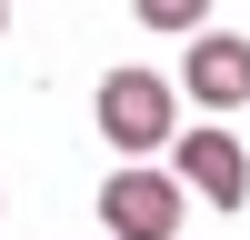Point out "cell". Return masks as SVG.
I'll use <instances>...</instances> for the list:
<instances>
[{"label":"cell","instance_id":"cell-5","mask_svg":"<svg viewBox=\"0 0 250 240\" xmlns=\"http://www.w3.org/2000/svg\"><path fill=\"white\" fill-rule=\"evenodd\" d=\"M130 10H140V30H160V40H200L210 0H130Z\"/></svg>","mask_w":250,"mask_h":240},{"label":"cell","instance_id":"cell-2","mask_svg":"<svg viewBox=\"0 0 250 240\" xmlns=\"http://www.w3.org/2000/svg\"><path fill=\"white\" fill-rule=\"evenodd\" d=\"M180 180L150 170V160H130V170L100 180V240H180Z\"/></svg>","mask_w":250,"mask_h":240},{"label":"cell","instance_id":"cell-6","mask_svg":"<svg viewBox=\"0 0 250 240\" xmlns=\"http://www.w3.org/2000/svg\"><path fill=\"white\" fill-rule=\"evenodd\" d=\"M0 30H10V0H0Z\"/></svg>","mask_w":250,"mask_h":240},{"label":"cell","instance_id":"cell-1","mask_svg":"<svg viewBox=\"0 0 250 240\" xmlns=\"http://www.w3.org/2000/svg\"><path fill=\"white\" fill-rule=\"evenodd\" d=\"M90 120H100V140H110L120 160H150L160 140L180 130V90H170L160 70H110L100 100H90Z\"/></svg>","mask_w":250,"mask_h":240},{"label":"cell","instance_id":"cell-3","mask_svg":"<svg viewBox=\"0 0 250 240\" xmlns=\"http://www.w3.org/2000/svg\"><path fill=\"white\" fill-rule=\"evenodd\" d=\"M170 180H180L190 200H210V210H240V200H250V150H240V130H220V120L180 130V160H170Z\"/></svg>","mask_w":250,"mask_h":240},{"label":"cell","instance_id":"cell-4","mask_svg":"<svg viewBox=\"0 0 250 240\" xmlns=\"http://www.w3.org/2000/svg\"><path fill=\"white\" fill-rule=\"evenodd\" d=\"M180 90H190L200 110H250V40L240 30H200L190 50H180Z\"/></svg>","mask_w":250,"mask_h":240}]
</instances>
